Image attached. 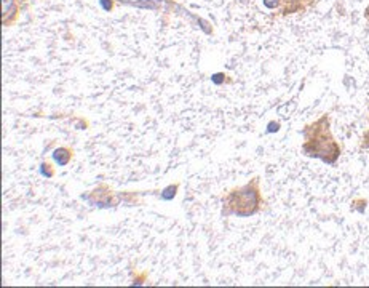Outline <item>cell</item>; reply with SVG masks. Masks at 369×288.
Segmentation results:
<instances>
[{"mask_svg":"<svg viewBox=\"0 0 369 288\" xmlns=\"http://www.w3.org/2000/svg\"><path fill=\"white\" fill-rule=\"evenodd\" d=\"M302 152L312 159H320L328 165H336L342 155V146L331 132L329 114H323L304 127Z\"/></svg>","mask_w":369,"mask_h":288,"instance_id":"cell-1","label":"cell"},{"mask_svg":"<svg viewBox=\"0 0 369 288\" xmlns=\"http://www.w3.org/2000/svg\"><path fill=\"white\" fill-rule=\"evenodd\" d=\"M221 202H222L221 215L224 218L227 216L251 218L267 207V200L264 197L261 189L259 176H253L246 184L236 186V188L227 191L221 197Z\"/></svg>","mask_w":369,"mask_h":288,"instance_id":"cell-2","label":"cell"},{"mask_svg":"<svg viewBox=\"0 0 369 288\" xmlns=\"http://www.w3.org/2000/svg\"><path fill=\"white\" fill-rule=\"evenodd\" d=\"M312 4H314V0H266L267 7L270 8L277 7L281 15H291L300 10H305Z\"/></svg>","mask_w":369,"mask_h":288,"instance_id":"cell-3","label":"cell"},{"mask_svg":"<svg viewBox=\"0 0 369 288\" xmlns=\"http://www.w3.org/2000/svg\"><path fill=\"white\" fill-rule=\"evenodd\" d=\"M72 157H74V151L71 147H66V146L58 147V149L53 152V159L59 165H68L72 160Z\"/></svg>","mask_w":369,"mask_h":288,"instance_id":"cell-4","label":"cell"},{"mask_svg":"<svg viewBox=\"0 0 369 288\" xmlns=\"http://www.w3.org/2000/svg\"><path fill=\"white\" fill-rule=\"evenodd\" d=\"M40 171H42V175L45 176V178H53V176H54V168H53V165L48 163V162H43L42 163Z\"/></svg>","mask_w":369,"mask_h":288,"instance_id":"cell-5","label":"cell"},{"mask_svg":"<svg viewBox=\"0 0 369 288\" xmlns=\"http://www.w3.org/2000/svg\"><path fill=\"white\" fill-rule=\"evenodd\" d=\"M359 147H361V149H369V128L364 132L361 141H359Z\"/></svg>","mask_w":369,"mask_h":288,"instance_id":"cell-6","label":"cell"}]
</instances>
